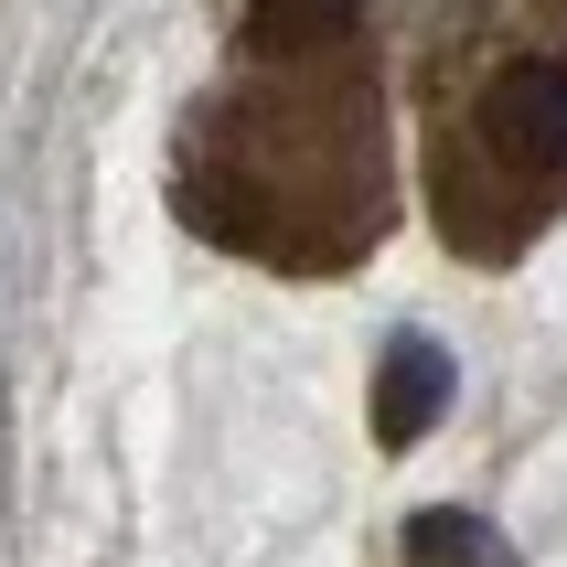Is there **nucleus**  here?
Segmentation results:
<instances>
[{
    "label": "nucleus",
    "instance_id": "nucleus-1",
    "mask_svg": "<svg viewBox=\"0 0 567 567\" xmlns=\"http://www.w3.org/2000/svg\"><path fill=\"white\" fill-rule=\"evenodd\" d=\"M482 140L514 161V172H567V64L525 54L482 86Z\"/></svg>",
    "mask_w": 567,
    "mask_h": 567
},
{
    "label": "nucleus",
    "instance_id": "nucleus-2",
    "mask_svg": "<svg viewBox=\"0 0 567 567\" xmlns=\"http://www.w3.org/2000/svg\"><path fill=\"white\" fill-rule=\"evenodd\" d=\"M440 417H450V353L429 343V332L385 343V364H375V440L385 450H417Z\"/></svg>",
    "mask_w": 567,
    "mask_h": 567
},
{
    "label": "nucleus",
    "instance_id": "nucleus-3",
    "mask_svg": "<svg viewBox=\"0 0 567 567\" xmlns=\"http://www.w3.org/2000/svg\"><path fill=\"white\" fill-rule=\"evenodd\" d=\"M408 567H525L504 546V525H482V514H417L408 525Z\"/></svg>",
    "mask_w": 567,
    "mask_h": 567
},
{
    "label": "nucleus",
    "instance_id": "nucleus-4",
    "mask_svg": "<svg viewBox=\"0 0 567 567\" xmlns=\"http://www.w3.org/2000/svg\"><path fill=\"white\" fill-rule=\"evenodd\" d=\"M343 22H353V0H257V11H247V32L268 43V54H311V43H343Z\"/></svg>",
    "mask_w": 567,
    "mask_h": 567
}]
</instances>
